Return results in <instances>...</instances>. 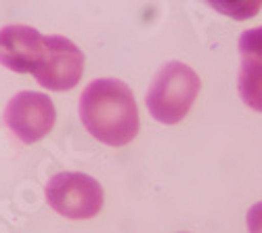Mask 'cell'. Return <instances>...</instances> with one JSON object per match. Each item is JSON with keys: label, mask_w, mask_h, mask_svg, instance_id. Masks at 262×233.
Here are the masks:
<instances>
[{"label": "cell", "mask_w": 262, "mask_h": 233, "mask_svg": "<svg viewBox=\"0 0 262 233\" xmlns=\"http://www.w3.org/2000/svg\"><path fill=\"white\" fill-rule=\"evenodd\" d=\"M80 120L97 141L124 147L139 135V108L128 84L116 78H99L80 97Z\"/></svg>", "instance_id": "obj_1"}, {"label": "cell", "mask_w": 262, "mask_h": 233, "mask_svg": "<svg viewBox=\"0 0 262 233\" xmlns=\"http://www.w3.org/2000/svg\"><path fill=\"white\" fill-rule=\"evenodd\" d=\"M200 89L202 80L195 70L187 63L172 61L164 66L151 82L147 93V110L154 120L162 124H179L193 108Z\"/></svg>", "instance_id": "obj_2"}, {"label": "cell", "mask_w": 262, "mask_h": 233, "mask_svg": "<svg viewBox=\"0 0 262 233\" xmlns=\"http://www.w3.org/2000/svg\"><path fill=\"white\" fill-rule=\"evenodd\" d=\"M49 206L65 219H95L105 202L103 187L97 179L84 173H59L47 183Z\"/></svg>", "instance_id": "obj_3"}, {"label": "cell", "mask_w": 262, "mask_h": 233, "mask_svg": "<svg viewBox=\"0 0 262 233\" xmlns=\"http://www.w3.org/2000/svg\"><path fill=\"white\" fill-rule=\"evenodd\" d=\"M5 122L21 143H38L45 139L57 122V110L45 93H17L5 110Z\"/></svg>", "instance_id": "obj_4"}, {"label": "cell", "mask_w": 262, "mask_h": 233, "mask_svg": "<svg viewBox=\"0 0 262 233\" xmlns=\"http://www.w3.org/2000/svg\"><path fill=\"white\" fill-rule=\"evenodd\" d=\"M84 74V53L65 36H47V57L34 74L40 87L63 93L74 89Z\"/></svg>", "instance_id": "obj_5"}, {"label": "cell", "mask_w": 262, "mask_h": 233, "mask_svg": "<svg viewBox=\"0 0 262 233\" xmlns=\"http://www.w3.org/2000/svg\"><path fill=\"white\" fill-rule=\"evenodd\" d=\"M47 57V36L32 26H5L0 30V63L17 74H36Z\"/></svg>", "instance_id": "obj_6"}, {"label": "cell", "mask_w": 262, "mask_h": 233, "mask_svg": "<svg viewBox=\"0 0 262 233\" xmlns=\"http://www.w3.org/2000/svg\"><path fill=\"white\" fill-rule=\"evenodd\" d=\"M239 53H242L239 95L248 108L262 114V28L242 34Z\"/></svg>", "instance_id": "obj_7"}, {"label": "cell", "mask_w": 262, "mask_h": 233, "mask_svg": "<svg viewBox=\"0 0 262 233\" xmlns=\"http://www.w3.org/2000/svg\"><path fill=\"white\" fill-rule=\"evenodd\" d=\"M248 231L250 233H262V202L254 204L248 213Z\"/></svg>", "instance_id": "obj_8"}]
</instances>
